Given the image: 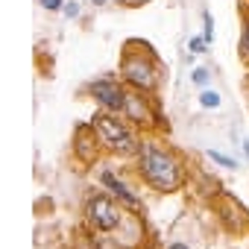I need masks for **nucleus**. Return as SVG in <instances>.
Instances as JSON below:
<instances>
[{"label":"nucleus","mask_w":249,"mask_h":249,"mask_svg":"<svg viewBox=\"0 0 249 249\" xmlns=\"http://www.w3.org/2000/svg\"><path fill=\"white\" fill-rule=\"evenodd\" d=\"M41 6H44V9H59L62 0H41Z\"/></svg>","instance_id":"nucleus-12"},{"label":"nucleus","mask_w":249,"mask_h":249,"mask_svg":"<svg viewBox=\"0 0 249 249\" xmlns=\"http://www.w3.org/2000/svg\"><path fill=\"white\" fill-rule=\"evenodd\" d=\"M205 44H208L205 38H191V41H188V50H191V53H205Z\"/></svg>","instance_id":"nucleus-8"},{"label":"nucleus","mask_w":249,"mask_h":249,"mask_svg":"<svg viewBox=\"0 0 249 249\" xmlns=\"http://www.w3.org/2000/svg\"><path fill=\"white\" fill-rule=\"evenodd\" d=\"M65 15H68V18H76V15H79V6H76V3H68V6H65Z\"/></svg>","instance_id":"nucleus-11"},{"label":"nucleus","mask_w":249,"mask_h":249,"mask_svg":"<svg viewBox=\"0 0 249 249\" xmlns=\"http://www.w3.org/2000/svg\"><path fill=\"white\" fill-rule=\"evenodd\" d=\"M123 71H126V76L138 85V88H150L153 85V68L141 59H126V65H123Z\"/></svg>","instance_id":"nucleus-5"},{"label":"nucleus","mask_w":249,"mask_h":249,"mask_svg":"<svg viewBox=\"0 0 249 249\" xmlns=\"http://www.w3.org/2000/svg\"><path fill=\"white\" fill-rule=\"evenodd\" d=\"M91 94L103 103V106H108V108H123V106H126V94H123L114 82H94L91 85Z\"/></svg>","instance_id":"nucleus-4"},{"label":"nucleus","mask_w":249,"mask_h":249,"mask_svg":"<svg viewBox=\"0 0 249 249\" xmlns=\"http://www.w3.org/2000/svg\"><path fill=\"white\" fill-rule=\"evenodd\" d=\"M141 167L147 173V179L153 185H159L161 191H173L179 185V167L170 156L153 150V147H144V156H141Z\"/></svg>","instance_id":"nucleus-1"},{"label":"nucleus","mask_w":249,"mask_h":249,"mask_svg":"<svg viewBox=\"0 0 249 249\" xmlns=\"http://www.w3.org/2000/svg\"><path fill=\"white\" fill-rule=\"evenodd\" d=\"M94 123H97V129L103 132L106 144H111L114 150H123V153H129V150H132V135H129L126 129H123L114 117L100 114V117H94Z\"/></svg>","instance_id":"nucleus-2"},{"label":"nucleus","mask_w":249,"mask_h":249,"mask_svg":"<svg viewBox=\"0 0 249 249\" xmlns=\"http://www.w3.org/2000/svg\"><path fill=\"white\" fill-rule=\"evenodd\" d=\"M103 182H106V185H108V188H111V191H114V194L123 199V202H126V205H138V199H135V196H132L126 188H123V182H117L111 173H103Z\"/></svg>","instance_id":"nucleus-6"},{"label":"nucleus","mask_w":249,"mask_h":249,"mask_svg":"<svg viewBox=\"0 0 249 249\" xmlns=\"http://www.w3.org/2000/svg\"><path fill=\"white\" fill-rule=\"evenodd\" d=\"M88 217L94 220L97 229H114V226H117V211H114L111 202L103 199V196H97V199L88 202Z\"/></svg>","instance_id":"nucleus-3"},{"label":"nucleus","mask_w":249,"mask_h":249,"mask_svg":"<svg viewBox=\"0 0 249 249\" xmlns=\"http://www.w3.org/2000/svg\"><path fill=\"white\" fill-rule=\"evenodd\" d=\"M94 3H103V0H94Z\"/></svg>","instance_id":"nucleus-15"},{"label":"nucleus","mask_w":249,"mask_h":249,"mask_svg":"<svg viewBox=\"0 0 249 249\" xmlns=\"http://www.w3.org/2000/svg\"><path fill=\"white\" fill-rule=\"evenodd\" d=\"M211 159H214V161H220V164H226V167H231V164H234L231 159H226V156H220V153H214V150H211Z\"/></svg>","instance_id":"nucleus-10"},{"label":"nucleus","mask_w":249,"mask_h":249,"mask_svg":"<svg viewBox=\"0 0 249 249\" xmlns=\"http://www.w3.org/2000/svg\"><path fill=\"white\" fill-rule=\"evenodd\" d=\"M170 249H188V246H185V243H173Z\"/></svg>","instance_id":"nucleus-14"},{"label":"nucleus","mask_w":249,"mask_h":249,"mask_svg":"<svg viewBox=\"0 0 249 249\" xmlns=\"http://www.w3.org/2000/svg\"><path fill=\"white\" fill-rule=\"evenodd\" d=\"M199 103H202L205 108H217V106H220V94H217V91H202V94H199Z\"/></svg>","instance_id":"nucleus-7"},{"label":"nucleus","mask_w":249,"mask_h":249,"mask_svg":"<svg viewBox=\"0 0 249 249\" xmlns=\"http://www.w3.org/2000/svg\"><path fill=\"white\" fill-rule=\"evenodd\" d=\"M205 79H208V71H202V68H199V71H194V82H196V85H202Z\"/></svg>","instance_id":"nucleus-9"},{"label":"nucleus","mask_w":249,"mask_h":249,"mask_svg":"<svg viewBox=\"0 0 249 249\" xmlns=\"http://www.w3.org/2000/svg\"><path fill=\"white\" fill-rule=\"evenodd\" d=\"M243 50L249 53V27H246V36H243Z\"/></svg>","instance_id":"nucleus-13"}]
</instances>
